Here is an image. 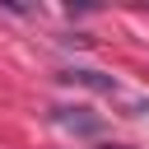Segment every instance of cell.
Instances as JSON below:
<instances>
[{
  "label": "cell",
  "instance_id": "6da1fadb",
  "mask_svg": "<svg viewBox=\"0 0 149 149\" xmlns=\"http://www.w3.org/2000/svg\"><path fill=\"white\" fill-rule=\"evenodd\" d=\"M61 79H65V84H84V88L107 93V98H121V84L107 79V74H98V70H61Z\"/></svg>",
  "mask_w": 149,
  "mask_h": 149
},
{
  "label": "cell",
  "instance_id": "7a4b0ae2",
  "mask_svg": "<svg viewBox=\"0 0 149 149\" xmlns=\"http://www.w3.org/2000/svg\"><path fill=\"white\" fill-rule=\"evenodd\" d=\"M84 112H88V107H56V126L93 135V130H98V121H93V116H84Z\"/></svg>",
  "mask_w": 149,
  "mask_h": 149
}]
</instances>
